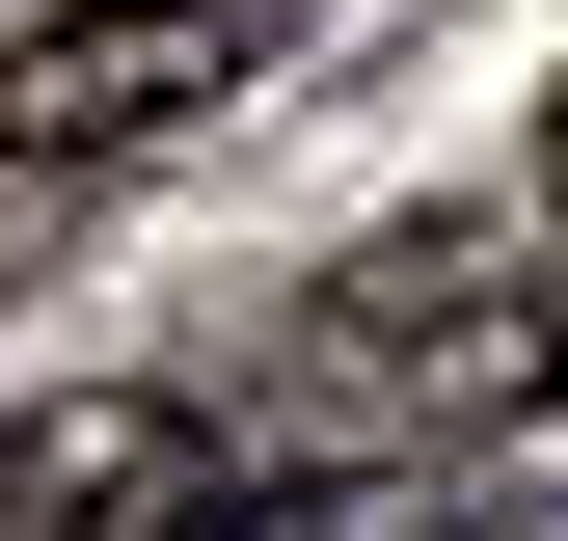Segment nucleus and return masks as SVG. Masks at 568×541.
Masks as SVG:
<instances>
[{"instance_id": "obj_1", "label": "nucleus", "mask_w": 568, "mask_h": 541, "mask_svg": "<svg viewBox=\"0 0 568 541\" xmlns=\"http://www.w3.org/2000/svg\"><path fill=\"white\" fill-rule=\"evenodd\" d=\"M271 54H298V0H54V28H0V163H135V135L244 109Z\"/></svg>"}, {"instance_id": "obj_2", "label": "nucleus", "mask_w": 568, "mask_h": 541, "mask_svg": "<svg viewBox=\"0 0 568 541\" xmlns=\"http://www.w3.org/2000/svg\"><path fill=\"white\" fill-rule=\"evenodd\" d=\"M163 433H190V406H0V541H82Z\"/></svg>"}, {"instance_id": "obj_3", "label": "nucleus", "mask_w": 568, "mask_h": 541, "mask_svg": "<svg viewBox=\"0 0 568 541\" xmlns=\"http://www.w3.org/2000/svg\"><path fill=\"white\" fill-rule=\"evenodd\" d=\"M82 541H244V460H217V433H163V460L82 514Z\"/></svg>"}, {"instance_id": "obj_4", "label": "nucleus", "mask_w": 568, "mask_h": 541, "mask_svg": "<svg viewBox=\"0 0 568 541\" xmlns=\"http://www.w3.org/2000/svg\"><path fill=\"white\" fill-rule=\"evenodd\" d=\"M541 217H568V109H541Z\"/></svg>"}]
</instances>
